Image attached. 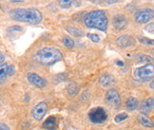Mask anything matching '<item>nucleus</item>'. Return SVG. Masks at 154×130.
I'll use <instances>...</instances> for the list:
<instances>
[{
  "label": "nucleus",
  "mask_w": 154,
  "mask_h": 130,
  "mask_svg": "<svg viewBox=\"0 0 154 130\" xmlns=\"http://www.w3.org/2000/svg\"><path fill=\"white\" fill-rule=\"evenodd\" d=\"M149 86H150L151 88H153V89H154V80L150 83V85H149Z\"/></svg>",
  "instance_id": "nucleus-32"
},
{
  "label": "nucleus",
  "mask_w": 154,
  "mask_h": 130,
  "mask_svg": "<svg viewBox=\"0 0 154 130\" xmlns=\"http://www.w3.org/2000/svg\"><path fill=\"white\" fill-rule=\"evenodd\" d=\"M116 44L120 47V48H128L134 44V40L129 35H121L120 37L116 39Z\"/></svg>",
  "instance_id": "nucleus-11"
},
{
  "label": "nucleus",
  "mask_w": 154,
  "mask_h": 130,
  "mask_svg": "<svg viewBox=\"0 0 154 130\" xmlns=\"http://www.w3.org/2000/svg\"><path fill=\"white\" fill-rule=\"evenodd\" d=\"M33 59L42 66H51L63 59L62 52L55 48H44L33 55Z\"/></svg>",
  "instance_id": "nucleus-2"
},
{
  "label": "nucleus",
  "mask_w": 154,
  "mask_h": 130,
  "mask_svg": "<svg viewBox=\"0 0 154 130\" xmlns=\"http://www.w3.org/2000/svg\"><path fill=\"white\" fill-rule=\"evenodd\" d=\"M11 19L18 22H26L36 25L42 21V14L35 8H17L9 13Z\"/></svg>",
  "instance_id": "nucleus-1"
},
{
  "label": "nucleus",
  "mask_w": 154,
  "mask_h": 130,
  "mask_svg": "<svg viewBox=\"0 0 154 130\" xmlns=\"http://www.w3.org/2000/svg\"><path fill=\"white\" fill-rule=\"evenodd\" d=\"M47 110H48V105H47V104L45 102H40L33 107L32 111V115L35 120L40 121L43 119V117L47 113Z\"/></svg>",
  "instance_id": "nucleus-8"
},
{
  "label": "nucleus",
  "mask_w": 154,
  "mask_h": 130,
  "mask_svg": "<svg viewBox=\"0 0 154 130\" xmlns=\"http://www.w3.org/2000/svg\"><path fill=\"white\" fill-rule=\"evenodd\" d=\"M99 83L103 87L110 86L114 83V77L112 75H109V74H104L100 77Z\"/></svg>",
  "instance_id": "nucleus-15"
},
{
  "label": "nucleus",
  "mask_w": 154,
  "mask_h": 130,
  "mask_svg": "<svg viewBox=\"0 0 154 130\" xmlns=\"http://www.w3.org/2000/svg\"><path fill=\"white\" fill-rule=\"evenodd\" d=\"M27 79L29 82V84L32 85L35 87L43 88L47 86V81L44 78L41 77V76H39L38 74L29 72L27 74Z\"/></svg>",
  "instance_id": "nucleus-9"
},
{
  "label": "nucleus",
  "mask_w": 154,
  "mask_h": 130,
  "mask_svg": "<svg viewBox=\"0 0 154 130\" xmlns=\"http://www.w3.org/2000/svg\"><path fill=\"white\" fill-rule=\"evenodd\" d=\"M74 2L75 0H58V5L62 9H69Z\"/></svg>",
  "instance_id": "nucleus-18"
},
{
  "label": "nucleus",
  "mask_w": 154,
  "mask_h": 130,
  "mask_svg": "<svg viewBox=\"0 0 154 130\" xmlns=\"http://www.w3.org/2000/svg\"><path fill=\"white\" fill-rule=\"evenodd\" d=\"M0 130H10V128L6 123L1 122V125H0Z\"/></svg>",
  "instance_id": "nucleus-28"
},
{
  "label": "nucleus",
  "mask_w": 154,
  "mask_h": 130,
  "mask_svg": "<svg viewBox=\"0 0 154 130\" xmlns=\"http://www.w3.org/2000/svg\"><path fill=\"white\" fill-rule=\"evenodd\" d=\"M153 17H154V11H152L151 9H145L139 11L134 15L135 21L138 24H145V23L149 22Z\"/></svg>",
  "instance_id": "nucleus-6"
},
{
  "label": "nucleus",
  "mask_w": 154,
  "mask_h": 130,
  "mask_svg": "<svg viewBox=\"0 0 154 130\" xmlns=\"http://www.w3.org/2000/svg\"><path fill=\"white\" fill-rule=\"evenodd\" d=\"M67 31L70 34H72L73 36H76V37H79V36H82V35H83V32H82L81 29H79L78 28H76V27H68Z\"/></svg>",
  "instance_id": "nucleus-20"
},
{
  "label": "nucleus",
  "mask_w": 154,
  "mask_h": 130,
  "mask_svg": "<svg viewBox=\"0 0 154 130\" xmlns=\"http://www.w3.org/2000/svg\"><path fill=\"white\" fill-rule=\"evenodd\" d=\"M106 1L109 4H114V3H117L118 1H120V0H106Z\"/></svg>",
  "instance_id": "nucleus-29"
},
{
  "label": "nucleus",
  "mask_w": 154,
  "mask_h": 130,
  "mask_svg": "<svg viewBox=\"0 0 154 130\" xmlns=\"http://www.w3.org/2000/svg\"><path fill=\"white\" fill-rule=\"evenodd\" d=\"M151 52H152V54L154 55V50H152V51H151Z\"/></svg>",
  "instance_id": "nucleus-33"
},
{
  "label": "nucleus",
  "mask_w": 154,
  "mask_h": 130,
  "mask_svg": "<svg viewBox=\"0 0 154 130\" xmlns=\"http://www.w3.org/2000/svg\"><path fill=\"white\" fill-rule=\"evenodd\" d=\"M126 106H127V109L129 111H133L136 108L138 107V101L136 98L133 97H130L127 100L126 102Z\"/></svg>",
  "instance_id": "nucleus-16"
},
{
  "label": "nucleus",
  "mask_w": 154,
  "mask_h": 130,
  "mask_svg": "<svg viewBox=\"0 0 154 130\" xmlns=\"http://www.w3.org/2000/svg\"><path fill=\"white\" fill-rule=\"evenodd\" d=\"M112 25L116 29H123L128 25V20L122 14H116L112 19Z\"/></svg>",
  "instance_id": "nucleus-10"
},
{
  "label": "nucleus",
  "mask_w": 154,
  "mask_h": 130,
  "mask_svg": "<svg viewBox=\"0 0 154 130\" xmlns=\"http://www.w3.org/2000/svg\"><path fill=\"white\" fill-rule=\"evenodd\" d=\"M8 67L6 64L1 65V68H0V81H1V84L4 83V80L6 79V76H8Z\"/></svg>",
  "instance_id": "nucleus-19"
},
{
  "label": "nucleus",
  "mask_w": 154,
  "mask_h": 130,
  "mask_svg": "<svg viewBox=\"0 0 154 130\" xmlns=\"http://www.w3.org/2000/svg\"><path fill=\"white\" fill-rule=\"evenodd\" d=\"M140 109L145 112H149L154 109V98L145 99L140 104Z\"/></svg>",
  "instance_id": "nucleus-13"
},
{
  "label": "nucleus",
  "mask_w": 154,
  "mask_h": 130,
  "mask_svg": "<svg viewBox=\"0 0 154 130\" xmlns=\"http://www.w3.org/2000/svg\"><path fill=\"white\" fill-rule=\"evenodd\" d=\"M8 76H11L14 74V66L11 65V66L8 67V72H7Z\"/></svg>",
  "instance_id": "nucleus-27"
},
{
  "label": "nucleus",
  "mask_w": 154,
  "mask_h": 130,
  "mask_svg": "<svg viewBox=\"0 0 154 130\" xmlns=\"http://www.w3.org/2000/svg\"><path fill=\"white\" fill-rule=\"evenodd\" d=\"M88 118L93 123H102L108 118V113L103 107L98 106V107L92 108L88 112Z\"/></svg>",
  "instance_id": "nucleus-5"
},
{
  "label": "nucleus",
  "mask_w": 154,
  "mask_h": 130,
  "mask_svg": "<svg viewBox=\"0 0 154 130\" xmlns=\"http://www.w3.org/2000/svg\"><path fill=\"white\" fill-rule=\"evenodd\" d=\"M10 2H22L24 1V0H9Z\"/></svg>",
  "instance_id": "nucleus-31"
},
{
  "label": "nucleus",
  "mask_w": 154,
  "mask_h": 130,
  "mask_svg": "<svg viewBox=\"0 0 154 130\" xmlns=\"http://www.w3.org/2000/svg\"><path fill=\"white\" fill-rule=\"evenodd\" d=\"M4 64V54L3 52H1V65Z\"/></svg>",
  "instance_id": "nucleus-30"
},
{
  "label": "nucleus",
  "mask_w": 154,
  "mask_h": 130,
  "mask_svg": "<svg viewBox=\"0 0 154 130\" xmlns=\"http://www.w3.org/2000/svg\"><path fill=\"white\" fill-rule=\"evenodd\" d=\"M87 36L88 39H91L92 42L94 43H98L99 41H100V37H99V35L97 34H94V33H88L87 34Z\"/></svg>",
  "instance_id": "nucleus-22"
},
{
  "label": "nucleus",
  "mask_w": 154,
  "mask_h": 130,
  "mask_svg": "<svg viewBox=\"0 0 154 130\" xmlns=\"http://www.w3.org/2000/svg\"><path fill=\"white\" fill-rule=\"evenodd\" d=\"M106 101L114 107H118L121 104V98L118 91L114 88L109 89L106 93Z\"/></svg>",
  "instance_id": "nucleus-7"
},
{
  "label": "nucleus",
  "mask_w": 154,
  "mask_h": 130,
  "mask_svg": "<svg viewBox=\"0 0 154 130\" xmlns=\"http://www.w3.org/2000/svg\"><path fill=\"white\" fill-rule=\"evenodd\" d=\"M85 24L88 28L98 29L100 31L106 32L108 29V18L106 13L101 10L92 11L85 16Z\"/></svg>",
  "instance_id": "nucleus-3"
},
{
  "label": "nucleus",
  "mask_w": 154,
  "mask_h": 130,
  "mask_svg": "<svg viewBox=\"0 0 154 130\" xmlns=\"http://www.w3.org/2000/svg\"><path fill=\"white\" fill-rule=\"evenodd\" d=\"M137 120H138V122L140 123V125H142L145 127H147V128L154 127L153 121L146 113H144V112H141V113L138 115Z\"/></svg>",
  "instance_id": "nucleus-12"
},
{
  "label": "nucleus",
  "mask_w": 154,
  "mask_h": 130,
  "mask_svg": "<svg viewBox=\"0 0 154 130\" xmlns=\"http://www.w3.org/2000/svg\"><path fill=\"white\" fill-rule=\"evenodd\" d=\"M22 31V28L19 26H13V27H10L8 28L7 32H21Z\"/></svg>",
  "instance_id": "nucleus-25"
},
{
  "label": "nucleus",
  "mask_w": 154,
  "mask_h": 130,
  "mask_svg": "<svg viewBox=\"0 0 154 130\" xmlns=\"http://www.w3.org/2000/svg\"><path fill=\"white\" fill-rule=\"evenodd\" d=\"M43 128L47 129V130H55L57 127V121H56V118L51 116L47 119L42 125Z\"/></svg>",
  "instance_id": "nucleus-14"
},
{
  "label": "nucleus",
  "mask_w": 154,
  "mask_h": 130,
  "mask_svg": "<svg viewBox=\"0 0 154 130\" xmlns=\"http://www.w3.org/2000/svg\"><path fill=\"white\" fill-rule=\"evenodd\" d=\"M146 31L149 32H154V23H149L146 26Z\"/></svg>",
  "instance_id": "nucleus-26"
},
{
  "label": "nucleus",
  "mask_w": 154,
  "mask_h": 130,
  "mask_svg": "<svg viewBox=\"0 0 154 130\" xmlns=\"http://www.w3.org/2000/svg\"><path fill=\"white\" fill-rule=\"evenodd\" d=\"M135 80L139 82H146L154 77V65L146 64L145 66L135 69L133 73Z\"/></svg>",
  "instance_id": "nucleus-4"
},
{
  "label": "nucleus",
  "mask_w": 154,
  "mask_h": 130,
  "mask_svg": "<svg viewBox=\"0 0 154 130\" xmlns=\"http://www.w3.org/2000/svg\"><path fill=\"white\" fill-rule=\"evenodd\" d=\"M63 44L67 47V48L69 49H72L73 47H74V42H73V40L72 38H69L68 36L66 37H64L63 38Z\"/></svg>",
  "instance_id": "nucleus-21"
},
{
  "label": "nucleus",
  "mask_w": 154,
  "mask_h": 130,
  "mask_svg": "<svg viewBox=\"0 0 154 130\" xmlns=\"http://www.w3.org/2000/svg\"><path fill=\"white\" fill-rule=\"evenodd\" d=\"M139 41H140V43L144 44V45H154V40L146 38V37H141L139 39Z\"/></svg>",
  "instance_id": "nucleus-23"
},
{
  "label": "nucleus",
  "mask_w": 154,
  "mask_h": 130,
  "mask_svg": "<svg viewBox=\"0 0 154 130\" xmlns=\"http://www.w3.org/2000/svg\"><path fill=\"white\" fill-rule=\"evenodd\" d=\"M127 118H128V114L125 113V112H123V113L118 114V115L115 117V122H121L122 121L126 120Z\"/></svg>",
  "instance_id": "nucleus-24"
},
{
  "label": "nucleus",
  "mask_w": 154,
  "mask_h": 130,
  "mask_svg": "<svg viewBox=\"0 0 154 130\" xmlns=\"http://www.w3.org/2000/svg\"><path fill=\"white\" fill-rule=\"evenodd\" d=\"M67 92L68 94L70 96V97H73V96H76L77 94L79 92V86L77 84L75 83H72V84H69L67 87Z\"/></svg>",
  "instance_id": "nucleus-17"
}]
</instances>
